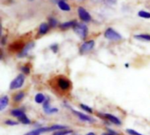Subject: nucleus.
<instances>
[{
	"instance_id": "nucleus-1",
	"label": "nucleus",
	"mask_w": 150,
	"mask_h": 135,
	"mask_svg": "<svg viewBox=\"0 0 150 135\" xmlns=\"http://www.w3.org/2000/svg\"><path fill=\"white\" fill-rule=\"evenodd\" d=\"M55 85L56 88L62 92L69 91L71 89V82L67 77L62 76L55 78Z\"/></svg>"
},
{
	"instance_id": "nucleus-2",
	"label": "nucleus",
	"mask_w": 150,
	"mask_h": 135,
	"mask_svg": "<svg viewBox=\"0 0 150 135\" xmlns=\"http://www.w3.org/2000/svg\"><path fill=\"white\" fill-rule=\"evenodd\" d=\"M73 29H74L75 33L82 40H85L87 38L88 33H89V29H88V26L84 23H77Z\"/></svg>"
},
{
	"instance_id": "nucleus-3",
	"label": "nucleus",
	"mask_w": 150,
	"mask_h": 135,
	"mask_svg": "<svg viewBox=\"0 0 150 135\" xmlns=\"http://www.w3.org/2000/svg\"><path fill=\"white\" fill-rule=\"evenodd\" d=\"M105 37L112 41H119L122 40V36L120 33H119L117 31H115L113 28L109 27L105 32Z\"/></svg>"
},
{
	"instance_id": "nucleus-4",
	"label": "nucleus",
	"mask_w": 150,
	"mask_h": 135,
	"mask_svg": "<svg viewBox=\"0 0 150 135\" xmlns=\"http://www.w3.org/2000/svg\"><path fill=\"white\" fill-rule=\"evenodd\" d=\"M25 75L24 74H19L18 76H17L10 83V90H18L20 89L24 83H25Z\"/></svg>"
},
{
	"instance_id": "nucleus-5",
	"label": "nucleus",
	"mask_w": 150,
	"mask_h": 135,
	"mask_svg": "<svg viewBox=\"0 0 150 135\" xmlns=\"http://www.w3.org/2000/svg\"><path fill=\"white\" fill-rule=\"evenodd\" d=\"M95 47V41L93 40H87V41H84L81 46H80V48H79V52L80 54H87L89 52H91Z\"/></svg>"
},
{
	"instance_id": "nucleus-6",
	"label": "nucleus",
	"mask_w": 150,
	"mask_h": 135,
	"mask_svg": "<svg viewBox=\"0 0 150 135\" xmlns=\"http://www.w3.org/2000/svg\"><path fill=\"white\" fill-rule=\"evenodd\" d=\"M99 116H101V118L106 119L107 121H109L110 123H112L113 125H116V126H121L122 125V121L113 114H111V113H100Z\"/></svg>"
},
{
	"instance_id": "nucleus-7",
	"label": "nucleus",
	"mask_w": 150,
	"mask_h": 135,
	"mask_svg": "<svg viewBox=\"0 0 150 135\" xmlns=\"http://www.w3.org/2000/svg\"><path fill=\"white\" fill-rule=\"evenodd\" d=\"M71 111H72V112L76 116V118L79 119L82 122L90 123V124L95 122V119H94L93 118L90 117L89 115H87V114H85V113H83V112H77V111H76V110H74V109H71Z\"/></svg>"
},
{
	"instance_id": "nucleus-8",
	"label": "nucleus",
	"mask_w": 150,
	"mask_h": 135,
	"mask_svg": "<svg viewBox=\"0 0 150 135\" xmlns=\"http://www.w3.org/2000/svg\"><path fill=\"white\" fill-rule=\"evenodd\" d=\"M43 105V111L45 113L47 114H54V113H57L59 112V110L57 108H54V107H52L50 105V101L48 98H47V100L45 101V103L42 105Z\"/></svg>"
},
{
	"instance_id": "nucleus-9",
	"label": "nucleus",
	"mask_w": 150,
	"mask_h": 135,
	"mask_svg": "<svg viewBox=\"0 0 150 135\" xmlns=\"http://www.w3.org/2000/svg\"><path fill=\"white\" fill-rule=\"evenodd\" d=\"M78 16H79L80 19L84 22H90L91 20V17L90 13L82 6H80L78 8Z\"/></svg>"
},
{
	"instance_id": "nucleus-10",
	"label": "nucleus",
	"mask_w": 150,
	"mask_h": 135,
	"mask_svg": "<svg viewBox=\"0 0 150 135\" xmlns=\"http://www.w3.org/2000/svg\"><path fill=\"white\" fill-rule=\"evenodd\" d=\"M34 46H35V44H34V42H33V41H31V42H29L28 44H26L25 47H24V48L18 53V57H25V56H26L27 54H28V53L34 47Z\"/></svg>"
},
{
	"instance_id": "nucleus-11",
	"label": "nucleus",
	"mask_w": 150,
	"mask_h": 135,
	"mask_svg": "<svg viewBox=\"0 0 150 135\" xmlns=\"http://www.w3.org/2000/svg\"><path fill=\"white\" fill-rule=\"evenodd\" d=\"M11 115L15 117V118H17L18 119L22 118L23 116H25L26 114H25V111L23 109H21V108H15V109H12L11 111Z\"/></svg>"
},
{
	"instance_id": "nucleus-12",
	"label": "nucleus",
	"mask_w": 150,
	"mask_h": 135,
	"mask_svg": "<svg viewBox=\"0 0 150 135\" xmlns=\"http://www.w3.org/2000/svg\"><path fill=\"white\" fill-rule=\"evenodd\" d=\"M47 132H49V127H40V128L34 129L29 133H26L25 135H40L41 134L47 133Z\"/></svg>"
},
{
	"instance_id": "nucleus-13",
	"label": "nucleus",
	"mask_w": 150,
	"mask_h": 135,
	"mask_svg": "<svg viewBox=\"0 0 150 135\" xmlns=\"http://www.w3.org/2000/svg\"><path fill=\"white\" fill-rule=\"evenodd\" d=\"M76 24H77V22L76 20H71V21H67V22H64V23L61 24L59 25V27L62 30H67V29H69V28H74Z\"/></svg>"
},
{
	"instance_id": "nucleus-14",
	"label": "nucleus",
	"mask_w": 150,
	"mask_h": 135,
	"mask_svg": "<svg viewBox=\"0 0 150 135\" xmlns=\"http://www.w3.org/2000/svg\"><path fill=\"white\" fill-rule=\"evenodd\" d=\"M25 45H24V43L22 42V41H18V42H14V43H12L10 47H9V48H10V50L11 51H21L23 48H24V47H25Z\"/></svg>"
},
{
	"instance_id": "nucleus-15",
	"label": "nucleus",
	"mask_w": 150,
	"mask_h": 135,
	"mask_svg": "<svg viewBox=\"0 0 150 135\" xmlns=\"http://www.w3.org/2000/svg\"><path fill=\"white\" fill-rule=\"evenodd\" d=\"M49 27H50L49 25L47 24V23H42V24H40V27H39V30H38V35L41 36V35L46 34V33L48 32Z\"/></svg>"
},
{
	"instance_id": "nucleus-16",
	"label": "nucleus",
	"mask_w": 150,
	"mask_h": 135,
	"mask_svg": "<svg viewBox=\"0 0 150 135\" xmlns=\"http://www.w3.org/2000/svg\"><path fill=\"white\" fill-rule=\"evenodd\" d=\"M46 100L47 98L43 93H37L34 97V102L38 105H43Z\"/></svg>"
},
{
	"instance_id": "nucleus-17",
	"label": "nucleus",
	"mask_w": 150,
	"mask_h": 135,
	"mask_svg": "<svg viewBox=\"0 0 150 135\" xmlns=\"http://www.w3.org/2000/svg\"><path fill=\"white\" fill-rule=\"evenodd\" d=\"M25 94L24 91H18V92H17L16 94H14L12 96V100L15 103H19L25 98Z\"/></svg>"
},
{
	"instance_id": "nucleus-18",
	"label": "nucleus",
	"mask_w": 150,
	"mask_h": 135,
	"mask_svg": "<svg viewBox=\"0 0 150 135\" xmlns=\"http://www.w3.org/2000/svg\"><path fill=\"white\" fill-rule=\"evenodd\" d=\"M9 105V98L7 96H3L0 98V111H4Z\"/></svg>"
},
{
	"instance_id": "nucleus-19",
	"label": "nucleus",
	"mask_w": 150,
	"mask_h": 135,
	"mask_svg": "<svg viewBox=\"0 0 150 135\" xmlns=\"http://www.w3.org/2000/svg\"><path fill=\"white\" fill-rule=\"evenodd\" d=\"M49 127V132H57V131H61V130H64V129H69L68 127L66 126H63V125H58V124H54V125H52Z\"/></svg>"
},
{
	"instance_id": "nucleus-20",
	"label": "nucleus",
	"mask_w": 150,
	"mask_h": 135,
	"mask_svg": "<svg viewBox=\"0 0 150 135\" xmlns=\"http://www.w3.org/2000/svg\"><path fill=\"white\" fill-rule=\"evenodd\" d=\"M57 4H58V7L62 10V11H70V6H69V4H68L65 1H63V0H61V1H59L58 3H57Z\"/></svg>"
},
{
	"instance_id": "nucleus-21",
	"label": "nucleus",
	"mask_w": 150,
	"mask_h": 135,
	"mask_svg": "<svg viewBox=\"0 0 150 135\" xmlns=\"http://www.w3.org/2000/svg\"><path fill=\"white\" fill-rule=\"evenodd\" d=\"M134 38L140 40H144V41H150V34H136L134 35Z\"/></svg>"
},
{
	"instance_id": "nucleus-22",
	"label": "nucleus",
	"mask_w": 150,
	"mask_h": 135,
	"mask_svg": "<svg viewBox=\"0 0 150 135\" xmlns=\"http://www.w3.org/2000/svg\"><path fill=\"white\" fill-rule=\"evenodd\" d=\"M72 133H73V130H71V129H64V130L54 132L53 135H69Z\"/></svg>"
},
{
	"instance_id": "nucleus-23",
	"label": "nucleus",
	"mask_w": 150,
	"mask_h": 135,
	"mask_svg": "<svg viewBox=\"0 0 150 135\" xmlns=\"http://www.w3.org/2000/svg\"><path fill=\"white\" fill-rule=\"evenodd\" d=\"M48 25L50 27H56L58 25V20L55 18L50 17V18H48Z\"/></svg>"
},
{
	"instance_id": "nucleus-24",
	"label": "nucleus",
	"mask_w": 150,
	"mask_h": 135,
	"mask_svg": "<svg viewBox=\"0 0 150 135\" xmlns=\"http://www.w3.org/2000/svg\"><path fill=\"white\" fill-rule=\"evenodd\" d=\"M20 70H21L22 74H24V75H29L30 72H31V68L28 65H24V66H21L20 67Z\"/></svg>"
},
{
	"instance_id": "nucleus-25",
	"label": "nucleus",
	"mask_w": 150,
	"mask_h": 135,
	"mask_svg": "<svg viewBox=\"0 0 150 135\" xmlns=\"http://www.w3.org/2000/svg\"><path fill=\"white\" fill-rule=\"evenodd\" d=\"M18 121H19L20 123L24 124V125H29V124H31V120L28 119V117H27L26 115H25V116H23L22 118L18 119Z\"/></svg>"
},
{
	"instance_id": "nucleus-26",
	"label": "nucleus",
	"mask_w": 150,
	"mask_h": 135,
	"mask_svg": "<svg viewBox=\"0 0 150 135\" xmlns=\"http://www.w3.org/2000/svg\"><path fill=\"white\" fill-rule=\"evenodd\" d=\"M80 108H81L82 110H83L84 112H88V113H92V112H93L92 108H91L90 106H88V105H84V104H81V105H80Z\"/></svg>"
},
{
	"instance_id": "nucleus-27",
	"label": "nucleus",
	"mask_w": 150,
	"mask_h": 135,
	"mask_svg": "<svg viewBox=\"0 0 150 135\" xmlns=\"http://www.w3.org/2000/svg\"><path fill=\"white\" fill-rule=\"evenodd\" d=\"M138 16L141 18H150V12L145 11H140L138 12Z\"/></svg>"
},
{
	"instance_id": "nucleus-28",
	"label": "nucleus",
	"mask_w": 150,
	"mask_h": 135,
	"mask_svg": "<svg viewBox=\"0 0 150 135\" xmlns=\"http://www.w3.org/2000/svg\"><path fill=\"white\" fill-rule=\"evenodd\" d=\"M4 123L5 125H7V126H11V127L18 126V122L14 121V120H12V119H6V120H4Z\"/></svg>"
},
{
	"instance_id": "nucleus-29",
	"label": "nucleus",
	"mask_w": 150,
	"mask_h": 135,
	"mask_svg": "<svg viewBox=\"0 0 150 135\" xmlns=\"http://www.w3.org/2000/svg\"><path fill=\"white\" fill-rule=\"evenodd\" d=\"M126 132H127V134H128L129 135H144L141 134V133H139L138 131L134 130V129H127Z\"/></svg>"
},
{
	"instance_id": "nucleus-30",
	"label": "nucleus",
	"mask_w": 150,
	"mask_h": 135,
	"mask_svg": "<svg viewBox=\"0 0 150 135\" xmlns=\"http://www.w3.org/2000/svg\"><path fill=\"white\" fill-rule=\"evenodd\" d=\"M50 49H51L54 54H56V53L58 52L59 47H58V45H57V44H53V45H51V46H50Z\"/></svg>"
},
{
	"instance_id": "nucleus-31",
	"label": "nucleus",
	"mask_w": 150,
	"mask_h": 135,
	"mask_svg": "<svg viewBox=\"0 0 150 135\" xmlns=\"http://www.w3.org/2000/svg\"><path fill=\"white\" fill-rule=\"evenodd\" d=\"M5 40H6V37H3V38H2V44H3V45L5 44Z\"/></svg>"
},
{
	"instance_id": "nucleus-32",
	"label": "nucleus",
	"mask_w": 150,
	"mask_h": 135,
	"mask_svg": "<svg viewBox=\"0 0 150 135\" xmlns=\"http://www.w3.org/2000/svg\"><path fill=\"white\" fill-rule=\"evenodd\" d=\"M101 135H120V134H110V133H108V132H107V133H103Z\"/></svg>"
},
{
	"instance_id": "nucleus-33",
	"label": "nucleus",
	"mask_w": 150,
	"mask_h": 135,
	"mask_svg": "<svg viewBox=\"0 0 150 135\" xmlns=\"http://www.w3.org/2000/svg\"><path fill=\"white\" fill-rule=\"evenodd\" d=\"M108 2H110L111 4H115L116 3V0H107Z\"/></svg>"
},
{
	"instance_id": "nucleus-34",
	"label": "nucleus",
	"mask_w": 150,
	"mask_h": 135,
	"mask_svg": "<svg viewBox=\"0 0 150 135\" xmlns=\"http://www.w3.org/2000/svg\"><path fill=\"white\" fill-rule=\"evenodd\" d=\"M86 135H97L95 133H93V132H90V133H88Z\"/></svg>"
},
{
	"instance_id": "nucleus-35",
	"label": "nucleus",
	"mask_w": 150,
	"mask_h": 135,
	"mask_svg": "<svg viewBox=\"0 0 150 135\" xmlns=\"http://www.w3.org/2000/svg\"><path fill=\"white\" fill-rule=\"evenodd\" d=\"M59 1H61V0H59ZM63 1H64V0H63Z\"/></svg>"
},
{
	"instance_id": "nucleus-36",
	"label": "nucleus",
	"mask_w": 150,
	"mask_h": 135,
	"mask_svg": "<svg viewBox=\"0 0 150 135\" xmlns=\"http://www.w3.org/2000/svg\"><path fill=\"white\" fill-rule=\"evenodd\" d=\"M30 1H33V0H30Z\"/></svg>"
},
{
	"instance_id": "nucleus-37",
	"label": "nucleus",
	"mask_w": 150,
	"mask_h": 135,
	"mask_svg": "<svg viewBox=\"0 0 150 135\" xmlns=\"http://www.w3.org/2000/svg\"><path fill=\"white\" fill-rule=\"evenodd\" d=\"M80 1H82V0H80Z\"/></svg>"
}]
</instances>
